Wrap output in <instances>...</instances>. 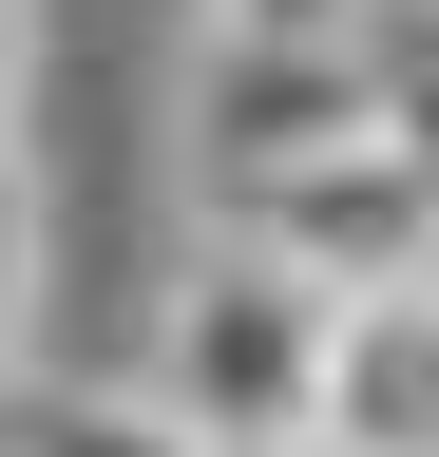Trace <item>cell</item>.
Listing matches in <instances>:
<instances>
[{
  "label": "cell",
  "instance_id": "cell-1",
  "mask_svg": "<svg viewBox=\"0 0 439 457\" xmlns=\"http://www.w3.org/2000/svg\"><path fill=\"white\" fill-rule=\"evenodd\" d=\"M306 362H325V305L249 248V228H230V248H173V286L134 305V400L173 438H210V457L306 438Z\"/></svg>",
  "mask_w": 439,
  "mask_h": 457
},
{
  "label": "cell",
  "instance_id": "cell-2",
  "mask_svg": "<svg viewBox=\"0 0 439 457\" xmlns=\"http://www.w3.org/2000/svg\"><path fill=\"white\" fill-rule=\"evenodd\" d=\"M382 134V57L363 38H191V191H267L287 153Z\"/></svg>",
  "mask_w": 439,
  "mask_h": 457
},
{
  "label": "cell",
  "instance_id": "cell-3",
  "mask_svg": "<svg viewBox=\"0 0 439 457\" xmlns=\"http://www.w3.org/2000/svg\"><path fill=\"white\" fill-rule=\"evenodd\" d=\"M230 228H249V248L306 286V305H344V286H420L439 191L401 171V134H344V153H287L267 191H230Z\"/></svg>",
  "mask_w": 439,
  "mask_h": 457
},
{
  "label": "cell",
  "instance_id": "cell-4",
  "mask_svg": "<svg viewBox=\"0 0 439 457\" xmlns=\"http://www.w3.org/2000/svg\"><path fill=\"white\" fill-rule=\"evenodd\" d=\"M306 457H439V286H344L325 305Z\"/></svg>",
  "mask_w": 439,
  "mask_h": 457
},
{
  "label": "cell",
  "instance_id": "cell-5",
  "mask_svg": "<svg viewBox=\"0 0 439 457\" xmlns=\"http://www.w3.org/2000/svg\"><path fill=\"white\" fill-rule=\"evenodd\" d=\"M0 457H210V438H173L134 381H58V362H38L20 400H0Z\"/></svg>",
  "mask_w": 439,
  "mask_h": 457
},
{
  "label": "cell",
  "instance_id": "cell-6",
  "mask_svg": "<svg viewBox=\"0 0 439 457\" xmlns=\"http://www.w3.org/2000/svg\"><path fill=\"white\" fill-rule=\"evenodd\" d=\"M38 286H58V210H38V153H20V114H0V400L58 362V343H38Z\"/></svg>",
  "mask_w": 439,
  "mask_h": 457
},
{
  "label": "cell",
  "instance_id": "cell-7",
  "mask_svg": "<svg viewBox=\"0 0 439 457\" xmlns=\"http://www.w3.org/2000/svg\"><path fill=\"white\" fill-rule=\"evenodd\" d=\"M191 38H363V0H191Z\"/></svg>",
  "mask_w": 439,
  "mask_h": 457
},
{
  "label": "cell",
  "instance_id": "cell-8",
  "mask_svg": "<svg viewBox=\"0 0 439 457\" xmlns=\"http://www.w3.org/2000/svg\"><path fill=\"white\" fill-rule=\"evenodd\" d=\"M0 77H20V0H0Z\"/></svg>",
  "mask_w": 439,
  "mask_h": 457
}]
</instances>
